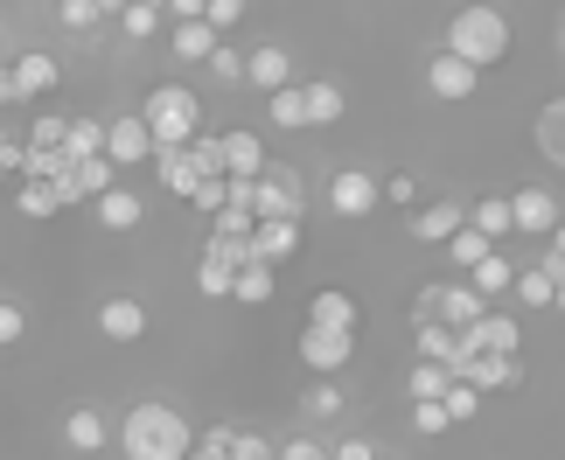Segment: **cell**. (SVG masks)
Listing matches in <instances>:
<instances>
[{
    "label": "cell",
    "mask_w": 565,
    "mask_h": 460,
    "mask_svg": "<svg viewBox=\"0 0 565 460\" xmlns=\"http://www.w3.org/2000/svg\"><path fill=\"white\" fill-rule=\"evenodd\" d=\"M440 252H447V266H454V272H461V279H468V272H475V258H489L495 245H489V237H475V231L461 224V231H454V237H447V245H440Z\"/></svg>",
    "instance_id": "obj_27"
},
{
    "label": "cell",
    "mask_w": 565,
    "mask_h": 460,
    "mask_svg": "<svg viewBox=\"0 0 565 460\" xmlns=\"http://www.w3.org/2000/svg\"><path fill=\"white\" fill-rule=\"evenodd\" d=\"M224 447H231V426H203V432H195V447H189V460H231Z\"/></svg>",
    "instance_id": "obj_42"
},
{
    "label": "cell",
    "mask_w": 565,
    "mask_h": 460,
    "mask_svg": "<svg viewBox=\"0 0 565 460\" xmlns=\"http://www.w3.org/2000/svg\"><path fill=\"white\" fill-rule=\"evenodd\" d=\"M447 377L468 384L475 398H489V391H516V384H524V363H516V356H468V349H454Z\"/></svg>",
    "instance_id": "obj_5"
},
{
    "label": "cell",
    "mask_w": 565,
    "mask_h": 460,
    "mask_svg": "<svg viewBox=\"0 0 565 460\" xmlns=\"http://www.w3.org/2000/svg\"><path fill=\"white\" fill-rule=\"evenodd\" d=\"M537 153H545L552 168L565 161V105H558V98L545 105V113H537Z\"/></svg>",
    "instance_id": "obj_28"
},
{
    "label": "cell",
    "mask_w": 565,
    "mask_h": 460,
    "mask_svg": "<svg viewBox=\"0 0 565 460\" xmlns=\"http://www.w3.org/2000/svg\"><path fill=\"white\" fill-rule=\"evenodd\" d=\"M426 84H433V98H447V105H461V98H475V92H482V77H475L468 63L440 56V50H433V63H426Z\"/></svg>",
    "instance_id": "obj_19"
},
{
    "label": "cell",
    "mask_w": 565,
    "mask_h": 460,
    "mask_svg": "<svg viewBox=\"0 0 565 460\" xmlns=\"http://www.w3.org/2000/svg\"><path fill=\"white\" fill-rule=\"evenodd\" d=\"M384 210V195H377V174L371 168H335L329 174V216H377Z\"/></svg>",
    "instance_id": "obj_6"
},
{
    "label": "cell",
    "mask_w": 565,
    "mask_h": 460,
    "mask_svg": "<svg viewBox=\"0 0 565 460\" xmlns=\"http://www.w3.org/2000/svg\"><path fill=\"white\" fill-rule=\"evenodd\" d=\"M98 335H105V342H140V335H147V307H140L134 293H113V300L98 307Z\"/></svg>",
    "instance_id": "obj_15"
},
{
    "label": "cell",
    "mask_w": 565,
    "mask_h": 460,
    "mask_svg": "<svg viewBox=\"0 0 565 460\" xmlns=\"http://www.w3.org/2000/svg\"><path fill=\"white\" fill-rule=\"evenodd\" d=\"M189 210H203V216H216V210H224V174H216V182H203V189H195V195H189Z\"/></svg>",
    "instance_id": "obj_49"
},
{
    "label": "cell",
    "mask_w": 565,
    "mask_h": 460,
    "mask_svg": "<svg viewBox=\"0 0 565 460\" xmlns=\"http://www.w3.org/2000/svg\"><path fill=\"white\" fill-rule=\"evenodd\" d=\"M300 113H308V126H335L342 113H350V98H342V84H300Z\"/></svg>",
    "instance_id": "obj_23"
},
{
    "label": "cell",
    "mask_w": 565,
    "mask_h": 460,
    "mask_svg": "<svg viewBox=\"0 0 565 460\" xmlns=\"http://www.w3.org/2000/svg\"><path fill=\"white\" fill-rule=\"evenodd\" d=\"M98 224H105V231H140V224H147V195H134V189L98 195Z\"/></svg>",
    "instance_id": "obj_24"
},
{
    "label": "cell",
    "mask_w": 565,
    "mask_h": 460,
    "mask_svg": "<svg viewBox=\"0 0 565 460\" xmlns=\"http://www.w3.org/2000/svg\"><path fill=\"white\" fill-rule=\"evenodd\" d=\"M461 224H468V210L447 203V195H440V203H419V210H412V237H426V245H447Z\"/></svg>",
    "instance_id": "obj_20"
},
{
    "label": "cell",
    "mask_w": 565,
    "mask_h": 460,
    "mask_svg": "<svg viewBox=\"0 0 565 460\" xmlns=\"http://www.w3.org/2000/svg\"><path fill=\"white\" fill-rule=\"evenodd\" d=\"M510 42H516V29H510L503 8H461L447 21V35H440V56L468 63V71L482 77V71H495V63L510 56Z\"/></svg>",
    "instance_id": "obj_2"
},
{
    "label": "cell",
    "mask_w": 565,
    "mask_h": 460,
    "mask_svg": "<svg viewBox=\"0 0 565 460\" xmlns=\"http://www.w3.org/2000/svg\"><path fill=\"white\" fill-rule=\"evenodd\" d=\"M252 216H258V224H300V216H308L300 174L287 161H266V174L252 182Z\"/></svg>",
    "instance_id": "obj_4"
},
{
    "label": "cell",
    "mask_w": 565,
    "mask_h": 460,
    "mask_svg": "<svg viewBox=\"0 0 565 460\" xmlns=\"http://www.w3.org/2000/svg\"><path fill=\"white\" fill-rule=\"evenodd\" d=\"M440 411H447V426H461V419H475V411H482V398H475L468 384H447V391H440Z\"/></svg>",
    "instance_id": "obj_38"
},
{
    "label": "cell",
    "mask_w": 565,
    "mask_h": 460,
    "mask_svg": "<svg viewBox=\"0 0 565 460\" xmlns=\"http://www.w3.org/2000/svg\"><path fill=\"white\" fill-rule=\"evenodd\" d=\"M454 349H468V356H516V349H524V328H516V314L489 307L475 328H461V335H454Z\"/></svg>",
    "instance_id": "obj_7"
},
{
    "label": "cell",
    "mask_w": 565,
    "mask_h": 460,
    "mask_svg": "<svg viewBox=\"0 0 565 460\" xmlns=\"http://www.w3.org/2000/svg\"><path fill=\"white\" fill-rule=\"evenodd\" d=\"M377 460H391V453H377Z\"/></svg>",
    "instance_id": "obj_54"
},
{
    "label": "cell",
    "mask_w": 565,
    "mask_h": 460,
    "mask_svg": "<svg viewBox=\"0 0 565 460\" xmlns=\"http://www.w3.org/2000/svg\"><path fill=\"white\" fill-rule=\"evenodd\" d=\"M231 460H273V440H266V432H237L231 426V447H224Z\"/></svg>",
    "instance_id": "obj_43"
},
{
    "label": "cell",
    "mask_w": 565,
    "mask_h": 460,
    "mask_svg": "<svg viewBox=\"0 0 565 460\" xmlns=\"http://www.w3.org/2000/svg\"><path fill=\"white\" fill-rule=\"evenodd\" d=\"M294 252H300V224H258L245 237V266H266V272H279Z\"/></svg>",
    "instance_id": "obj_13"
},
{
    "label": "cell",
    "mask_w": 565,
    "mask_h": 460,
    "mask_svg": "<svg viewBox=\"0 0 565 460\" xmlns=\"http://www.w3.org/2000/svg\"><path fill=\"white\" fill-rule=\"evenodd\" d=\"M231 300H237V307H266V300H273V272H266V266H237Z\"/></svg>",
    "instance_id": "obj_30"
},
{
    "label": "cell",
    "mask_w": 565,
    "mask_h": 460,
    "mask_svg": "<svg viewBox=\"0 0 565 460\" xmlns=\"http://www.w3.org/2000/svg\"><path fill=\"white\" fill-rule=\"evenodd\" d=\"M237 266H245V245H231V237H210V245H203V266H195V287H203L210 300H231Z\"/></svg>",
    "instance_id": "obj_9"
},
{
    "label": "cell",
    "mask_w": 565,
    "mask_h": 460,
    "mask_svg": "<svg viewBox=\"0 0 565 460\" xmlns=\"http://www.w3.org/2000/svg\"><path fill=\"white\" fill-rule=\"evenodd\" d=\"M8 77H14V98H50L56 84H63V63L50 50H29V56L8 63Z\"/></svg>",
    "instance_id": "obj_14"
},
{
    "label": "cell",
    "mask_w": 565,
    "mask_h": 460,
    "mask_svg": "<svg viewBox=\"0 0 565 460\" xmlns=\"http://www.w3.org/2000/svg\"><path fill=\"white\" fill-rule=\"evenodd\" d=\"M412 432H419V440H440V432H447L440 398H433V405H412Z\"/></svg>",
    "instance_id": "obj_46"
},
{
    "label": "cell",
    "mask_w": 565,
    "mask_h": 460,
    "mask_svg": "<svg viewBox=\"0 0 565 460\" xmlns=\"http://www.w3.org/2000/svg\"><path fill=\"white\" fill-rule=\"evenodd\" d=\"M531 272H545L552 287H565V237H558V231L545 237V252H537V266H531Z\"/></svg>",
    "instance_id": "obj_44"
},
{
    "label": "cell",
    "mask_w": 565,
    "mask_h": 460,
    "mask_svg": "<svg viewBox=\"0 0 565 460\" xmlns=\"http://www.w3.org/2000/svg\"><path fill=\"white\" fill-rule=\"evenodd\" d=\"M273 126H279V133H300V126H308V113H300V84L273 92Z\"/></svg>",
    "instance_id": "obj_35"
},
{
    "label": "cell",
    "mask_w": 565,
    "mask_h": 460,
    "mask_svg": "<svg viewBox=\"0 0 565 460\" xmlns=\"http://www.w3.org/2000/svg\"><path fill=\"white\" fill-rule=\"evenodd\" d=\"M329 460H377V447H371V440H363V432H356V440H342V447H329Z\"/></svg>",
    "instance_id": "obj_50"
},
{
    "label": "cell",
    "mask_w": 565,
    "mask_h": 460,
    "mask_svg": "<svg viewBox=\"0 0 565 460\" xmlns=\"http://www.w3.org/2000/svg\"><path fill=\"white\" fill-rule=\"evenodd\" d=\"M356 300L342 293V287H321L315 300H308V328H329V335H356Z\"/></svg>",
    "instance_id": "obj_18"
},
{
    "label": "cell",
    "mask_w": 565,
    "mask_h": 460,
    "mask_svg": "<svg viewBox=\"0 0 565 460\" xmlns=\"http://www.w3.org/2000/svg\"><path fill=\"white\" fill-rule=\"evenodd\" d=\"M0 189H8V174H0Z\"/></svg>",
    "instance_id": "obj_53"
},
{
    "label": "cell",
    "mask_w": 565,
    "mask_h": 460,
    "mask_svg": "<svg viewBox=\"0 0 565 460\" xmlns=\"http://www.w3.org/2000/svg\"><path fill=\"white\" fill-rule=\"evenodd\" d=\"M63 133H71V119H63V113H42V119L29 126V140H21V147H35V153H56V147H63Z\"/></svg>",
    "instance_id": "obj_34"
},
{
    "label": "cell",
    "mask_w": 565,
    "mask_h": 460,
    "mask_svg": "<svg viewBox=\"0 0 565 460\" xmlns=\"http://www.w3.org/2000/svg\"><path fill=\"white\" fill-rule=\"evenodd\" d=\"M377 195L391 210H419V174H391V182H377Z\"/></svg>",
    "instance_id": "obj_41"
},
{
    "label": "cell",
    "mask_w": 565,
    "mask_h": 460,
    "mask_svg": "<svg viewBox=\"0 0 565 460\" xmlns=\"http://www.w3.org/2000/svg\"><path fill=\"white\" fill-rule=\"evenodd\" d=\"M113 432H119V460H189V447H195V426L161 398L134 405Z\"/></svg>",
    "instance_id": "obj_1"
},
{
    "label": "cell",
    "mask_w": 565,
    "mask_h": 460,
    "mask_svg": "<svg viewBox=\"0 0 565 460\" xmlns=\"http://www.w3.org/2000/svg\"><path fill=\"white\" fill-rule=\"evenodd\" d=\"M419 363H440V370L454 363V335H447V328H433V321L419 328Z\"/></svg>",
    "instance_id": "obj_39"
},
{
    "label": "cell",
    "mask_w": 565,
    "mask_h": 460,
    "mask_svg": "<svg viewBox=\"0 0 565 460\" xmlns=\"http://www.w3.org/2000/svg\"><path fill=\"white\" fill-rule=\"evenodd\" d=\"M273 460H329V447H321L315 432H294V440H279V447H273Z\"/></svg>",
    "instance_id": "obj_45"
},
{
    "label": "cell",
    "mask_w": 565,
    "mask_h": 460,
    "mask_svg": "<svg viewBox=\"0 0 565 460\" xmlns=\"http://www.w3.org/2000/svg\"><path fill=\"white\" fill-rule=\"evenodd\" d=\"M468 231H475V237H489V245L503 252V237H510V195H482V203L468 210Z\"/></svg>",
    "instance_id": "obj_26"
},
{
    "label": "cell",
    "mask_w": 565,
    "mask_h": 460,
    "mask_svg": "<svg viewBox=\"0 0 565 460\" xmlns=\"http://www.w3.org/2000/svg\"><path fill=\"white\" fill-rule=\"evenodd\" d=\"M56 21H63V29H98V21H105V0H63Z\"/></svg>",
    "instance_id": "obj_40"
},
{
    "label": "cell",
    "mask_w": 565,
    "mask_h": 460,
    "mask_svg": "<svg viewBox=\"0 0 565 460\" xmlns=\"http://www.w3.org/2000/svg\"><path fill=\"white\" fill-rule=\"evenodd\" d=\"M447 384H454V377H447L440 363H412V370H405V391H412V405H433Z\"/></svg>",
    "instance_id": "obj_31"
},
{
    "label": "cell",
    "mask_w": 565,
    "mask_h": 460,
    "mask_svg": "<svg viewBox=\"0 0 565 460\" xmlns=\"http://www.w3.org/2000/svg\"><path fill=\"white\" fill-rule=\"evenodd\" d=\"M0 105H14V77H8V63H0Z\"/></svg>",
    "instance_id": "obj_51"
},
{
    "label": "cell",
    "mask_w": 565,
    "mask_h": 460,
    "mask_svg": "<svg viewBox=\"0 0 565 460\" xmlns=\"http://www.w3.org/2000/svg\"><path fill=\"white\" fill-rule=\"evenodd\" d=\"M168 50H175L182 63H210V50H216V35L203 29V21H189V29H175V35H168Z\"/></svg>",
    "instance_id": "obj_32"
},
{
    "label": "cell",
    "mask_w": 565,
    "mask_h": 460,
    "mask_svg": "<svg viewBox=\"0 0 565 460\" xmlns=\"http://www.w3.org/2000/svg\"><path fill=\"white\" fill-rule=\"evenodd\" d=\"M105 161H113V168H140V161H154V140H147L140 113H119L113 126H105Z\"/></svg>",
    "instance_id": "obj_12"
},
{
    "label": "cell",
    "mask_w": 565,
    "mask_h": 460,
    "mask_svg": "<svg viewBox=\"0 0 565 460\" xmlns=\"http://www.w3.org/2000/svg\"><path fill=\"white\" fill-rule=\"evenodd\" d=\"M140 126H147V140H154V153L161 147H189L203 133V98H195L189 84H154L147 105H140Z\"/></svg>",
    "instance_id": "obj_3"
},
{
    "label": "cell",
    "mask_w": 565,
    "mask_h": 460,
    "mask_svg": "<svg viewBox=\"0 0 565 460\" xmlns=\"http://www.w3.org/2000/svg\"><path fill=\"white\" fill-rule=\"evenodd\" d=\"M119 35H126V42H154V35H161V8H154V0L119 8Z\"/></svg>",
    "instance_id": "obj_29"
},
{
    "label": "cell",
    "mask_w": 565,
    "mask_h": 460,
    "mask_svg": "<svg viewBox=\"0 0 565 460\" xmlns=\"http://www.w3.org/2000/svg\"><path fill=\"white\" fill-rule=\"evenodd\" d=\"M8 140H14V133H8V126H0V147H8Z\"/></svg>",
    "instance_id": "obj_52"
},
{
    "label": "cell",
    "mask_w": 565,
    "mask_h": 460,
    "mask_svg": "<svg viewBox=\"0 0 565 460\" xmlns=\"http://www.w3.org/2000/svg\"><path fill=\"white\" fill-rule=\"evenodd\" d=\"M224 140V182H258V174H266V140L252 133V126H231V133H216Z\"/></svg>",
    "instance_id": "obj_10"
},
{
    "label": "cell",
    "mask_w": 565,
    "mask_h": 460,
    "mask_svg": "<svg viewBox=\"0 0 565 460\" xmlns=\"http://www.w3.org/2000/svg\"><path fill=\"white\" fill-rule=\"evenodd\" d=\"M98 153H105V126H98V119H71V133H63L56 161L77 168V161H98Z\"/></svg>",
    "instance_id": "obj_25"
},
{
    "label": "cell",
    "mask_w": 565,
    "mask_h": 460,
    "mask_svg": "<svg viewBox=\"0 0 565 460\" xmlns=\"http://www.w3.org/2000/svg\"><path fill=\"white\" fill-rule=\"evenodd\" d=\"M154 174H161V189H168V195H182V203H189V195L203 189V182H216V174H203V168L189 161V147H161V153H154Z\"/></svg>",
    "instance_id": "obj_17"
},
{
    "label": "cell",
    "mask_w": 565,
    "mask_h": 460,
    "mask_svg": "<svg viewBox=\"0 0 565 460\" xmlns=\"http://www.w3.org/2000/svg\"><path fill=\"white\" fill-rule=\"evenodd\" d=\"M335 411H342V391L335 384H315L308 391V419H335Z\"/></svg>",
    "instance_id": "obj_48"
},
{
    "label": "cell",
    "mask_w": 565,
    "mask_h": 460,
    "mask_svg": "<svg viewBox=\"0 0 565 460\" xmlns=\"http://www.w3.org/2000/svg\"><path fill=\"white\" fill-rule=\"evenodd\" d=\"M245 84H258V92H287L294 84V56L279 50V42H266V50H245Z\"/></svg>",
    "instance_id": "obj_16"
},
{
    "label": "cell",
    "mask_w": 565,
    "mask_h": 460,
    "mask_svg": "<svg viewBox=\"0 0 565 460\" xmlns=\"http://www.w3.org/2000/svg\"><path fill=\"white\" fill-rule=\"evenodd\" d=\"M300 363H308L321 384H335V370H350V363H356V335H329V328H300Z\"/></svg>",
    "instance_id": "obj_8"
},
{
    "label": "cell",
    "mask_w": 565,
    "mask_h": 460,
    "mask_svg": "<svg viewBox=\"0 0 565 460\" xmlns=\"http://www.w3.org/2000/svg\"><path fill=\"white\" fill-rule=\"evenodd\" d=\"M510 279H516V266H510V258H503V252H489V258H475V272H468V293L495 307V300H503V293H510Z\"/></svg>",
    "instance_id": "obj_22"
},
{
    "label": "cell",
    "mask_w": 565,
    "mask_h": 460,
    "mask_svg": "<svg viewBox=\"0 0 565 460\" xmlns=\"http://www.w3.org/2000/svg\"><path fill=\"white\" fill-rule=\"evenodd\" d=\"M552 237L558 231V195L552 189H516L510 195V237Z\"/></svg>",
    "instance_id": "obj_11"
},
{
    "label": "cell",
    "mask_w": 565,
    "mask_h": 460,
    "mask_svg": "<svg viewBox=\"0 0 565 460\" xmlns=\"http://www.w3.org/2000/svg\"><path fill=\"white\" fill-rule=\"evenodd\" d=\"M14 210H21V216H56L63 203H56L50 182H21V189H14Z\"/></svg>",
    "instance_id": "obj_33"
},
{
    "label": "cell",
    "mask_w": 565,
    "mask_h": 460,
    "mask_svg": "<svg viewBox=\"0 0 565 460\" xmlns=\"http://www.w3.org/2000/svg\"><path fill=\"white\" fill-rule=\"evenodd\" d=\"M510 287H516V300H524V307H558V287H552L545 272H516Z\"/></svg>",
    "instance_id": "obj_36"
},
{
    "label": "cell",
    "mask_w": 565,
    "mask_h": 460,
    "mask_svg": "<svg viewBox=\"0 0 565 460\" xmlns=\"http://www.w3.org/2000/svg\"><path fill=\"white\" fill-rule=\"evenodd\" d=\"M210 77H216V84H245V50L216 42V50H210Z\"/></svg>",
    "instance_id": "obj_37"
},
{
    "label": "cell",
    "mask_w": 565,
    "mask_h": 460,
    "mask_svg": "<svg viewBox=\"0 0 565 460\" xmlns=\"http://www.w3.org/2000/svg\"><path fill=\"white\" fill-rule=\"evenodd\" d=\"M21 335H29V314H21L14 300H0V349H14Z\"/></svg>",
    "instance_id": "obj_47"
},
{
    "label": "cell",
    "mask_w": 565,
    "mask_h": 460,
    "mask_svg": "<svg viewBox=\"0 0 565 460\" xmlns=\"http://www.w3.org/2000/svg\"><path fill=\"white\" fill-rule=\"evenodd\" d=\"M63 440H71L77 453H105V440H113V419H105L98 405H77L71 419H63Z\"/></svg>",
    "instance_id": "obj_21"
}]
</instances>
